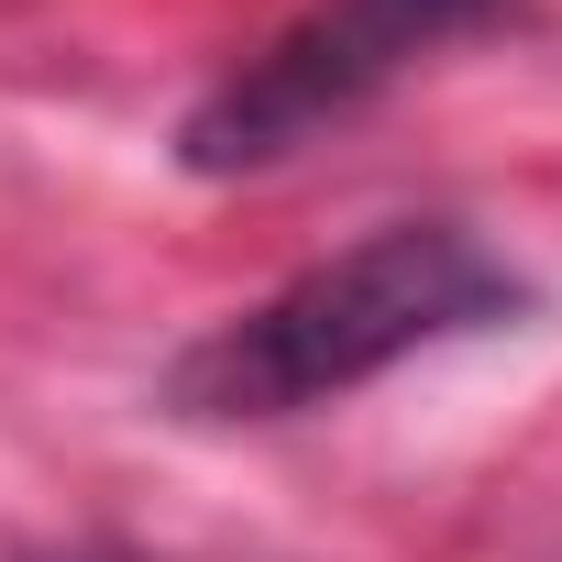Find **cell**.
I'll return each mask as SVG.
<instances>
[{"label":"cell","instance_id":"cell-1","mask_svg":"<svg viewBox=\"0 0 562 562\" xmlns=\"http://www.w3.org/2000/svg\"><path fill=\"white\" fill-rule=\"evenodd\" d=\"M507 310H518V276L463 221H375L364 243L299 265L288 288L221 310L166 364V408L210 419V430L310 419V408H331V397L397 375L408 353H441Z\"/></svg>","mask_w":562,"mask_h":562},{"label":"cell","instance_id":"cell-3","mask_svg":"<svg viewBox=\"0 0 562 562\" xmlns=\"http://www.w3.org/2000/svg\"><path fill=\"white\" fill-rule=\"evenodd\" d=\"M67 562H122V551H67Z\"/></svg>","mask_w":562,"mask_h":562},{"label":"cell","instance_id":"cell-2","mask_svg":"<svg viewBox=\"0 0 562 562\" xmlns=\"http://www.w3.org/2000/svg\"><path fill=\"white\" fill-rule=\"evenodd\" d=\"M518 0H321L276 34L265 56H243L199 111H188V166L199 177H243L321 144L331 122H353L364 100H386L408 67L452 56L463 34L507 23Z\"/></svg>","mask_w":562,"mask_h":562}]
</instances>
